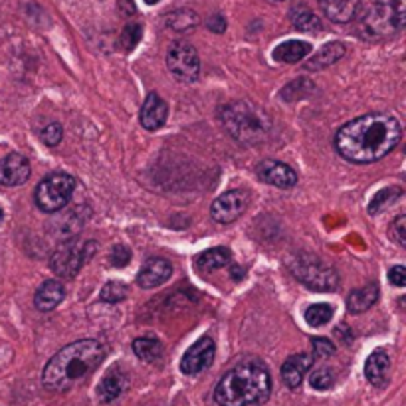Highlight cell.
Returning a JSON list of instances; mask_svg holds the SVG:
<instances>
[{
	"instance_id": "cell-1",
	"label": "cell",
	"mask_w": 406,
	"mask_h": 406,
	"mask_svg": "<svg viewBox=\"0 0 406 406\" xmlns=\"http://www.w3.org/2000/svg\"><path fill=\"white\" fill-rule=\"evenodd\" d=\"M402 139V127L388 114H367L351 119L335 135V149L353 165L385 159Z\"/></svg>"
},
{
	"instance_id": "cell-2",
	"label": "cell",
	"mask_w": 406,
	"mask_h": 406,
	"mask_svg": "<svg viewBox=\"0 0 406 406\" xmlns=\"http://www.w3.org/2000/svg\"><path fill=\"white\" fill-rule=\"evenodd\" d=\"M105 355L107 349L99 341H74L48 361L42 373V385L52 393H66L89 377L104 363Z\"/></svg>"
},
{
	"instance_id": "cell-3",
	"label": "cell",
	"mask_w": 406,
	"mask_h": 406,
	"mask_svg": "<svg viewBox=\"0 0 406 406\" xmlns=\"http://www.w3.org/2000/svg\"><path fill=\"white\" fill-rule=\"evenodd\" d=\"M272 393V377L264 363L242 361L218 380L214 400L218 406H260Z\"/></svg>"
},
{
	"instance_id": "cell-4",
	"label": "cell",
	"mask_w": 406,
	"mask_h": 406,
	"mask_svg": "<svg viewBox=\"0 0 406 406\" xmlns=\"http://www.w3.org/2000/svg\"><path fill=\"white\" fill-rule=\"evenodd\" d=\"M218 119L226 133L240 145H256L262 143L272 129V119L250 102H234L222 105L218 111Z\"/></svg>"
},
{
	"instance_id": "cell-5",
	"label": "cell",
	"mask_w": 406,
	"mask_h": 406,
	"mask_svg": "<svg viewBox=\"0 0 406 406\" xmlns=\"http://www.w3.org/2000/svg\"><path fill=\"white\" fill-rule=\"evenodd\" d=\"M359 12L363 36L367 40H387L405 28L406 0H367Z\"/></svg>"
},
{
	"instance_id": "cell-6",
	"label": "cell",
	"mask_w": 406,
	"mask_h": 406,
	"mask_svg": "<svg viewBox=\"0 0 406 406\" xmlns=\"http://www.w3.org/2000/svg\"><path fill=\"white\" fill-rule=\"evenodd\" d=\"M290 272L313 292H333L339 285V274L335 272V268L309 252L293 256L290 260Z\"/></svg>"
},
{
	"instance_id": "cell-7",
	"label": "cell",
	"mask_w": 406,
	"mask_h": 406,
	"mask_svg": "<svg viewBox=\"0 0 406 406\" xmlns=\"http://www.w3.org/2000/svg\"><path fill=\"white\" fill-rule=\"evenodd\" d=\"M74 190H76V179L67 172L56 170L38 182L36 192H34L36 207L46 214H54L57 210L67 207Z\"/></svg>"
},
{
	"instance_id": "cell-8",
	"label": "cell",
	"mask_w": 406,
	"mask_h": 406,
	"mask_svg": "<svg viewBox=\"0 0 406 406\" xmlns=\"http://www.w3.org/2000/svg\"><path fill=\"white\" fill-rule=\"evenodd\" d=\"M97 252V242L89 240L79 244L76 240H66L50 258V270L60 280H74L85 262H89Z\"/></svg>"
},
{
	"instance_id": "cell-9",
	"label": "cell",
	"mask_w": 406,
	"mask_h": 406,
	"mask_svg": "<svg viewBox=\"0 0 406 406\" xmlns=\"http://www.w3.org/2000/svg\"><path fill=\"white\" fill-rule=\"evenodd\" d=\"M167 67L180 84H192L200 76V57L187 42H172L167 52Z\"/></svg>"
},
{
	"instance_id": "cell-10",
	"label": "cell",
	"mask_w": 406,
	"mask_h": 406,
	"mask_svg": "<svg viewBox=\"0 0 406 406\" xmlns=\"http://www.w3.org/2000/svg\"><path fill=\"white\" fill-rule=\"evenodd\" d=\"M250 207V192L244 189L226 190L224 194H220L212 207H210V216L214 218L220 224H230L244 214Z\"/></svg>"
},
{
	"instance_id": "cell-11",
	"label": "cell",
	"mask_w": 406,
	"mask_h": 406,
	"mask_svg": "<svg viewBox=\"0 0 406 406\" xmlns=\"http://www.w3.org/2000/svg\"><path fill=\"white\" fill-rule=\"evenodd\" d=\"M54 214H56V218L50 222V234L66 242V240H74L79 234V230L84 228L85 220L89 218L92 210L85 204H76L74 208L64 207Z\"/></svg>"
},
{
	"instance_id": "cell-12",
	"label": "cell",
	"mask_w": 406,
	"mask_h": 406,
	"mask_svg": "<svg viewBox=\"0 0 406 406\" xmlns=\"http://www.w3.org/2000/svg\"><path fill=\"white\" fill-rule=\"evenodd\" d=\"M216 357V343L212 337H202L194 345H190L180 359V371L189 377L204 373Z\"/></svg>"
},
{
	"instance_id": "cell-13",
	"label": "cell",
	"mask_w": 406,
	"mask_h": 406,
	"mask_svg": "<svg viewBox=\"0 0 406 406\" xmlns=\"http://www.w3.org/2000/svg\"><path fill=\"white\" fill-rule=\"evenodd\" d=\"M256 175H258L260 180H264L272 187H278V189H292V187L297 185V172L290 165L272 161V159L260 163L256 167Z\"/></svg>"
},
{
	"instance_id": "cell-14",
	"label": "cell",
	"mask_w": 406,
	"mask_h": 406,
	"mask_svg": "<svg viewBox=\"0 0 406 406\" xmlns=\"http://www.w3.org/2000/svg\"><path fill=\"white\" fill-rule=\"evenodd\" d=\"M30 179V161L20 153L0 159V187H20Z\"/></svg>"
},
{
	"instance_id": "cell-15",
	"label": "cell",
	"mask_w": 406,
	"mask_h": 406,
	"mask_svg": "<svg viewBox=\"0 0 406 406\" xmlns=\"http://www.w3.org/2000/svg\"><path fill=\"white\" fill-rule=\"evenodd\" d=\"M170 275H172V265L169 260L155 256L143 264L141 272L137 274V284L141 285L143 290H153V287H159L165 282H169Z\"/></svg>"
},
{
	"instance_id": "cell-16",
	"label": "cell",
	"mask_w": 406,
	"mask_h": 406,
	"mask_svg": "<svg viewBox=\"0 0 406 406\" xmlns=\"http://www.w3.org/2000/svg\"><path fill=\"white\" fill-rule=\"evenodd\" d=\"M167 117H169V105H167V102L159 94L151 92V94L147 95V99H145V104L141 107V114H139V121H141L143 129L157 131V129H161L163 125H165Z\"/></svg>"
},
{
	"instance_id": "cell-17",
	"label": "cell",
	"mask_w": 406,
	"mask_h": 406,
	"mask_svg": "<svg viewBox=\"0 0 406 406\" xmlns=\"http://www.w3.org/2000/svg\"><path fill=\"white\" fill-rule=\"evenodd\" d=\"M313 363H315V359L309 353H297V355L287 357L282 365V378H284L285 387L292 388V390L300 388L305 375L312 371Z\"/></svg>"
},
{
	"instance_id": "cell-18",
	"label": "cell",
	"mask_w": 406,
	"mask_h": 406,
	"mask_svg": "<svg viewBox=\"0 0 406 406\" xmlns=\"http://www.w3.org/2000/svg\"><path fill=\"white\" fill-rule=\"evenodd\" d=\"M363 0H319V6L325 16L335 24H349L357 18Z\"/></svg>"
},
{
	"instance_id": "cell-19",
	"label": "cell",
	"mask_w": 406,
	"mask_h": 406,
	"mask_svg": "<svg viewBox=\"0 0 406 406\" xmlns=\"http://www.w3.org/2000/svg\"><path fill=\"white\" fill-rule=\"evenodd\" d=\"M127 385H129L127 375L119 367H114L102 378V383L97 385V398H99V402H104V405L114 402L115 398H119L125 393Z\"/></svg>"
},
{
	"instance_id": "cell-20",
	"label": "cell",
	"mask_w": 406,
	"mask_h": 406,
	"mask_svg": "<svg viewBox=\"0 0 406 406\" xmlns=\"http://www.w3.org/2000/svg\"><path fill=\"white\" fill-rule=\"evenodd\" d=\"M64 297H66L64 284L57 282V280H46L38 287L36 295H34V305H36L38 312L48 313L52 312V309H56L57 305L64 302Z\"/></svg>"
},
{
	"instance_id": "cell-21",
	"label": "cell",
	"mask_w": 406,
	"mask_h": 406,
	"mask_svg": "<svg viewBox=\"0 0 406 406\" xmlns=\"http://www.w3.org/2000/svg\"><path fill=\"white\" fill-rule=\"evenodd\" d=\"M388 371H390V357L387 351L377 349L368 355L365 363V377L373 387H385L388 380Z\"/></svg>"
},
{
	"instance_id": "cell-22",
	"label": "cell",
	"mask_w": 406,
	"mask_h": 406,
	"mask_svg": "<svg viewBox=\"0 0 406 406\" xmlns=\"http://www.w3.org/2000/svg\"><path fill=\"white\" fill-rule=\"evenodd\" d=\"M312 44L303 42V40H287L282 42L280 46L274 48L272 56L275 62H284V64H297L302 62L303 57H307L312 54Z\"/></svg>"
},
{
	"instance_id": "cell-23",
	"label": "cell",
	"mask_w": 406,
	"mask_h": 406,
	"mask_svg": "<svg viewBox=\"0 0 406 406\" xmlns=\"http://www.w3.org/2000/svg\"><path fill=\"white\" fill-rule=\"evenodd\" d=\"M378 300V285L371 282L365 287L353 290L347 297V309L351 313H365L368 312Z\"/></svg>"
},
{
	"instance_id": "cell-24",
	"label": "cell",
	"mask_w": 406,
	"mask_h": 406,
	"mask_svg": "<svg viewBox=\"0 0 406 406\" xmlns=\"http://www.w3.org/2000/svg\"><path fill=\"white\" fill-rule=\"evenodd\" d=\"M345 52H347L345 44H341V42H329V44H325V46L305 64V70H309V72L323 70V67L331 66V64H335L337 60H341V57L345 56Z\"/></svg>"
},
{
	"instance_id": "cell-25",
	"label": "cell",
	"mask_w": 406,
	"mask_h": 406,
	"mask_svg": "<svg viewBox=\"0 0 406 406\" xmlns=\"http://www.w3.org/2000/svg\"><path fill=\"white\" fill-rule=\"evenodd\" d=\"M232 262V254L226 248H210L197 258V265L200 272H216Z\"/></svg>"
},
{
	"instance_id": "cell-26",
	"label": "cell",
	"mask_w": 406,
	"mask_h": 406,
	"mask_svg": "<svg viewBox=\"0 0 406 406\" xmlns=\"http://www.w3.org/2000/svg\"><path fill=\"white\" fill-rule=\"evenodd\" d=\"M133 353L145 363H155L163 357V345L153 337H139L133 341Z\"/></svg>"
},
{
	"instance_id": "cell-27",
	"label": "cell",
	"mask_w": 406,
	"mask_h": 406,
	"mask_svg": "<svg viewBox=\"0 0 406 406\" xmlns=\"http://www.w3.org/2000/svg\"><path fill=\"white\" fill-rule=\"evenodd\" d=\"M292 24L302 32H319L322 30V20L317 18V14L312 9L297 4L292 10Z\"/></svg>"
},
{
	"instance_id": "cell-28",
	"label": "cell",
	"mask_w": 406,
	"mask_h": 406,
	"mask_svg": "<svg viewBox=\"0 0 406 406\" xmlns=\"http://www.w3.org/2000/svg\"><path fill=\"white\" fill-rule=\"evenodd\" d=\"M402 197V189L400 187H385V189H380L373 197L371 200V204H368V214H380L383 210H387L388 207H393L398 199Z\"/></svg>"
},
{
	"instance_id": "cell-29",
	"label": "cell",
	"mask_w": 406,
	"mask_h": 406,
	"mask_svg": "<svg viewBox=\"0 0 406 406\" xmlns=\"http://www.w3.org/2000/svg\"><path fill=\"white\" fill-rule=\"evenodd\" d=\"M333 313L335 309L329 303H313L305 309V322L312 327H323L333 319Z\"/></svg>"
},
{
	"instance_id": "cell-30",
	"label": "cell",
	"mask_w": 406,
	"mask_h": 406,
	"mask_svg": "<svg viewBox=\"0 0 406 406\" xmlns=\"http://www.w3.org/2000/svg\"><path fill=\"white\" fill-rule=\"evenodd\" d=\"M199 24V16L192 10H175L170 16H167V26L175 32H189Z\"/></svg>"
},
{
	"instance_id": "cell-31",
	"label": "cell",
	"mask_w": 406,
	"mask_h": 406,
	"mask_svg": "<svg viewBox=\"0 0 406 406\" xmlns=\"http://www.w3.org/2000/svg\"><path fill=\"white\" fill-rule=\"evenodd\" d=\"M129 295V287L121 282H107L102 290V302L105 303H119Z\"/></svg>"
},
{
	"instance_id": "cell-32",
	"label": "cell",
	"mask_w": 406,
	"mask_h": 406,
	"mask_svg": "<svg viewBox=\"0 0 406 406\" xmlns=\"http://www.w3.org/2000/svg\"><path fill=\"white\" fill-rule=\"evenodd\" d=\"M309 385L315 390H329L335 385V373L325 367L317 368V371H313L312 377H309Z\"/></svg>"
},
{
	"instance_id": "cell-33",
	"label": "cell",
	"mask_w": 406,
	"mask_h": 406,
	"mask_svg": "<svg viewBox=\"0 0 406 406\" xmlns=\"http://www.w3.org/2000/svg\"><path fill=\"white\" fill-rule=\"evenodd\" d=\"M62 137H64V127L56 121L44 125L42 131H40V139H42V143L48 145V147H56V145H60Z\"/></svg>"
},
{
	"instance_id": "cell-34",
	"label": "cell",
	"mask_w": 406,
	"mask_h": 406,
	"mask_svg": "<svg viewBox=\"0 0 406 406\" xmlns=\"http://www.w3.org/2000/svg\"><path fill=\"white\" fill-rule=\"evenodd\" d=\"M313 359H327L335 355V345L325 337H313L312 339Z\"/></svg>"
},
{
	"instance_id": "cell-35",
	"label": "cell",
	"mask_w": 406,
	"mask_h": 406,
	"mask_svg": "<svg viewBox=\"0 0 406 406\" xmlns=\"http://www.w3.org/2000/svg\"><path fill=\"white\" fill-rule=\"evenodd\" d=\"M390 238L397 242L400 248H406V216L405 214H398L393 224H390V230H388Z\"/></svg>"
},
{
	"instance_id": "cell-36",
	"label": "cell",
	"mask_w": 406,
	"mask_h": 406,
	"mask_svg": "<svg viewBox=\"0 0 406 406\" xmlns=\"http://www.w3.org/2000/svg\"><path fill=\"white\" fill-rule=\"evenodd\" d=\"M109 262H111V265H115V268H125V265L131 262V252H129V248H125V246H115L114 250H111V256H109Z\"/></svg>"
},
{
	"instance_id": "cell-37",
	"label": "cell",
	"mask_w": 406,
	"mask_h": 406,
	"mask_svg": "<svg viewBox=\"0 0 406 406\" xmlns=\"http://www.w3.org/2000/svg\"><path fill=\"white\" fill-rule=\"evenodd\" d=\"M141 38V26H137V24H131V26H127V28L123 30L121 34V44H125V50H131L137 42Z\"/></svg>"
},
{
	"instance_id": "cell-38",
	"label": "cell",
	"mask_w": 406,
	"mask_h": 406,
	"mask_svg": "<svg viewBox=\"0 0 406 406\" xmlns=\"http://www.w3.org/2000/svg\"><path fill=\"white\" fill-rule=\"evenodd\" d=\"M388 280L393 282V284L397 285V287H405L406 285V270L405 265H393L390 270H388Z\"/></svg>"
},
{
	"instance_id": "cell-39",
	"label": "cell",
	"mask_w": 406,
	"mask_h": 406,
	"mask_svg": "<svg viewBox=\"0 0 406 406\" xmlns=\"http://www.w3.org/2000/svg\"><path fill=\"white\" fill-rule=\"evenodd\" d=\"M230 275H232V280H242V278H244V270H242L240 265L232 264V268H230Z\"/></svg>"
},
{
	"instance_id": "cell-40",
	"label": "cell",
	"mask_w": 406,
	"mask_h": 406,
	"mask_svg": "<svg viewBox=\"0 0 406 406\" xmlns=\"http://www.w3.org/2000/svg\"><path fill=\"white\" fill-rule=\"evenodd\" d=\"M145 2H147V4H157L159 0H145Z\"/></svg>"
},
{
	"instance_id": "cell-41",
	"label": "cell",
	"mask_w": 406,
	"mask_h": 406,
	"mask_svg": "<svg viewBox=\"0 0 406 406\" xmlns=\"http://www.w3.org/2000/svg\"><path fill=\"white\" fill-rule=\"evenodd\" d=\"M2 218H4V212H2V208H0V222H2Z\"/></svg>"
},
{
	"instance_id": "cell-42",
	"label": "cell",
	"mask_w": 406,
	"mask_h": 406,
	"mask_svg": "<svg viewBox=\"0 0 406 406\" xmlns=\"http://www.w3.org/2000/svg\"><path fill=\"white\" fill-rule=\"evenodd\" d=\"M274 2H284V0H274Z\"/></svg>"
}]
</instances>
